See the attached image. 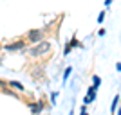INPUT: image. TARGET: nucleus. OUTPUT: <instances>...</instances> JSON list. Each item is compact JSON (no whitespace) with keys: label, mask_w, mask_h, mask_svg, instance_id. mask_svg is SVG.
I'll return each mask as SVG.
<instances>
[{"label":"nucleus","mask_w":121,"mask_h":115,"mask_svg":"<svg viewBox=\"0 0 121 115\" xmlns=\"http://www.w3.org/2000/svg\"><path fill=\"white\" fill-rule=\"evenodd\" d=\"M80 115H89V113H87V108H85V104L81 106V110H80Z\"/></svg>","instance_id":"obj_13"},{"label":"nucleus","mask_w":121,"mask_h":115,"mask_svg":"<svg viewBox=\"0 0 121 115\" xmlns=\"http://www.w3.org/2000/svg\"><path fill=\"white\" fill-rule=\"evenodd\" d=\"M105 15H107L105 11H101V13H99V16H98V22H99V24H101V22H103V18H105Z\"/></svg>","instance_id":"obj_11"},{"label":"nucleus","mask_w":121,"mask_h":115,"mask_svg":"<svg viewBox=\"0 0 121 115\" xmlns=\"http://www.w3.org/2000/svg\"><path fill=\"white\" fill-rule=\"evenodd\" d=\"M98 88H99V85H94V83L89 86V90H87V97H85V104H89V103H92V101L96 99V90H98Z\"/></svg>","instance_id":"obj_5"},{"label":"nucleus","mask_w":121,"mask_h":115,"mask_svg":"<svg viewBox=\"0 0 121 115\" xmlns=\"http://www.w3.org/2000/svg\"><path fill=\"white\" fill-rule=\"evenodd\" d=\"M43 36H45V29H31L27 31V34L24 36L25 40H27V43H38V41L43 40Z\"/></svg>","instance_id":"obj_2"},{"label":"nucleus","mask_w":121,"mask_h":115,"mask_svg":"<svg viewBox=\"0 0 121 115\" xmlns=\"http://www.w3.org/2000/svg\"><path fill=\"white\" fill-rule=\"evenodd\" d=\"M92 83H94V85H101V77L99 75H94V77H92Z\"/></svg>","instance_id":"obj_10"},{"label":"nucleus","mask_w":121,"mask_h":115,"mask_svg":"<svg viewBox=\"0 0 121 115\" xmlns=\"http://www.w3.org/2000/svg\"><path fill=\"white\" fill-rule=\"evenodd\" d=\"M27 106L31 108V113H33V115H40L42 111H43V108H45V103H43V99L31 101V103H27Z\"/></svg>","instance_id":"obj_4"},{"label":"nucleus","mask_w":121,"mask_h":115,"mask_svg":"<svg viewBox=\"0 0 121 115\" xmlns=\"http://www.w3.org/2000/svg\"><path fill=\"white\" fill-rule=\"evenodd\" d=\"M71 72H72V67H67V68H65V74H63V83H65L67 77L71 75Z\"/></svg>","instance_id":"obj_9"},{"label":"nucleus","mask_w":121,"mask_h":115,"mask_svg":"<svg viewBox=\"0 0 121 115\" xmlns=\"http://www.w3.org/2000/svg\"><path fill=\"white\" fill-rule=\"evenodd\" d=\"M0 63H2V59H0Z\"/></svg>","instance_id":"obj_15"},{"label":"nucleus","mask_w":121,"mask_h":115,"mask_svg":"<svg viewBox=\"0 0 121 115\" xmlns=\"http://www.w3.org/2000/svg\"><path fill=\"white\" fill-rule=\"evenodd\" d=\"M27 45H29L27 40H25V38H20V40H15V41H11V43H5L4 49L9 50V52H15V50H25Z\"/></svg>","instance_id":"obj_3"},{"label":"nucleus","mask_w":121,"mask_h":115,"mask_svg":"<svg viewBox=\"0 0 121 115\" xmlns=\"http://www.w3.org/2000/svg\"><path fill=\"white\" fill-rule=\"evenodd\" d=\"M110 4H112V0H105V5H107V7H108Z\"/></svg>","instance_id":"obj_14"},{"label":"nucleus","mask_w":121,"mask_h":115,"mask_svg":"<svg viewBox=\"0 0 121 115\" xmlns=\"http://www.w3.org/2000/svg\"><path fill=\"white\" fill-rule=\"evenodd\" d=\"M72 50V43H71V40L65 43V49H63V56H69V52Z\"/></svg>","instance_id":"obj_8"},{"label":"nucleus","mask_w":121,"mask_h":115,"mask_svg":"<svg viewBox=\"0 0 121 115\" xmlns=\"http://www.w3.org/2000/svg\"><path fill=\"white\" fill-rule=\"evenodd\" d=\"M7 86H11L13 90H18V92H24L25 90V86L22 85L20 81H7Z\"/></svg>","instance_id":"obj_6"},{"label":"nucleus","mask_w":121,"mask_h":115,"mask_svg":"<svg viewBox=\"0 0 121 115\" xmlns=\"http://www.w3.org/2000/svg\"><path fill=\"white\" fill-rule=\"evenodd\" d=\"M51 49H52V43L47 41V40H42V41H38V43H35L33 47H29V49H27V54H29L31 58H40V56L51 52Z\"/></svg>","instance_id":"obj_1"},{"label":"nucleus","mask_w":121,"mask_h":115,"mask_svg":"<svg viewBox=\"0 0 121 115\" xmlns=\"http://www.w3.org/2000/svg\"><path fill=\"white\" fill-rule=\"evenodd\" d=\"M56 97H58V94H56V92H52V94H51V103H52V104L56 103Z\"/></svg>","instance_id":"obj_12"},{"label":"nucleus","mask_w":121,"mask_h":115,"mask_svg":"<svg viewBox=\"0 0 121 115\" xmlns=\"http://www.w3.org/2000/svg\"><path fill=\"white\" fill-rule=\"evenodd\" d=\"M117 104H119V94H116V97H114V101H112V106H110V113H112V115L116 113Z\"/></svg>","instance_id":"obj_7"}]
</instances>
